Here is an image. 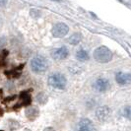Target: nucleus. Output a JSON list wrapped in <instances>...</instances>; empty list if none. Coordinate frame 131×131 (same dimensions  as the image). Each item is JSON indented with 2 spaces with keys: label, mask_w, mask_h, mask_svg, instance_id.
I'll use <instances>...</instances> for the list:
<instances>
[{
  "label": "nucleus",
  "mask_w": 131,
  "mask_h": 131,
  "mask_svg": "<svg viewBox=\"0 0 131 131\" xmlns=\"http://www.w3.org/2000/svg\"><path fill=\"white\" fill-rule=\"evenodd\" d=\"M122 115L125 118L131 120V106H125L122 111Z\"/></svg>",
  "instance_id": "dca6fc26"
},
{
  "label": "nucleus",
  "mask_w": 131,
  "mask_h": 131,
  "mask_svg": "<svg viewBox=\"0 0 131 131\" xmlns=\"http://www.w3.org/2000/svg\"><path fill=\"white\" fill-rule=\"evenodd\" d=\"M77 131H97V129L89 118H81L77 124Z\"/></svg>",
  "instance_id": "0eeeda50"
},
{
  "label": "nucleus",
  "mask_w": 131,
  "mask_h": 131,
  "mask_svg": "<svg viewBox=\"0 0 131 131\" xmlns=\"http://www.w3.org/2000/svg\"><path fill=\"white\" fill-rule=\"evenodd\" d=\"M83 39V37H82V35L80 33H75L71 35L68 39H67V42L68 43H70V45H72V46H76V45H78L81 42V40Z\"/></svg>",
  "instance_id": "9b49d317"
},
{
  "label": "nucleus",
  "mask_w": 131,
  "mask_h": 131,
  "mask_svg": "<svg viewBox=\"0 0 131 131\" xmlns=\"http://www.w3.org/2000/svg\"><path fill=\"white\" fill-rule=\"evenodd\" d=\"M8 3V0H0V7H5Z\"/></svg>",
  "instance_id": "a211bd4d"
},
{
  "label": "nucleus",
  "mask_w": 131,
  "mask_h": 131,
  "mask_svg": "<svg viewBox=\"0 0 131 131\" xmlns=\"http://www.w3.org/2000/svg\"><path fill=\"white\" fill-rule=\"evenodd\" d=\"M43 131H55V130H54L53 127H46V128H45Z\"/></svg>",
  "instance_id": "6ab92c4d"
},
{
  "label": "nucleus",
  "mask_w": 131,
  "mask_h": 131,
  "mask_svg": "<svg viewBox=\"0 0 131 131\" xmlns=\"http://www.w3.org/2000/svg\"><path fill=\"white\" fill-rule=\"evenodd\" d=\"M115 81L119 85H127L131 83V74L125 72H117L115 75Z\"/></svg>",
  "instance_id": "1a4fd4ad"
},
{
  "label": "nucleus",
  "mask_w": 131,
  "mask_h": 131,
  "mask_svg": "<svg viewBox=\"0 0 131 131\" xmlns=\"http://www.w3.org/2000/svg\"><path fill=\"white\" fill-rule=\"evenodd\" d=\"M94 58L100 63H107L112 59V50L105 46H101L94 50Z\"/></svg>",
  "instance_id": "f03ea898"
},
{
  "label": "nucleus",
  "mask_w": 131,
  "mask_h": 131,
  "mask_svg": "<svg viewBox=\"0 0 131 131\" xmlns=\"http://www.w3.org/2000/svg\"><path fill=\"white\" fill-rule=\"evenodd\" d=\"M22 68H24V65H20V67L16 68V69H12L10 71H6L5 74L8 77H12V78H16V77H19L20 74H21V70Z\"/></svg>",
  "instance_id": "4468645a"
},
{
  "label": "nucleus",
  "mask_w": 131,
  "mask_h": 131,
  "mask_svg": "<svg viewBox=\"0 0 131 131\" xmlns=\"http://www.w3.org/2000/svg\"><path fill=\"white\" fill-rule=\"evenodd\" d=\"M2 25V18H1V16H0V26Z\"/></svg>",
  "instance_id": "aec40b11"
},
{
  "label": "nucleus",
  "mask_w": 131,
  "mask_h": 131,
  "mask_svg": "<svg viewBox=\"0 0 131 131\" xmlns=\"http://www.w3.org/2000/svg\"><path fill=\"white\" fill-rule=\"evenodd\" d=\"M48 85L57 90H64L67 86V79L61 73H52L47 79Z\"/></svg>",
  "instance_id": "7ed1b4c3"
},
{
  "label": "nucleus",
  "mask_w": 131,
  "mask_h": 131,
  "mask_svg": "<svg viewBox=\"0 0 131 131\" xmlns=\"http://www.w3.org/2000/svg\"><path fill=\"white\" fill-rule=\"evenodd\" d=\"M69 50L66 46H60L57 48H54L51 51V56L55 60H64L68 57Z\"/></svg>",
  "instance_id": "6e6552de"
},
{
  "label": "nucleus",
  "mask_w": 131,
  "mask_h": 131,
  "mask_svg": "<svg viewBox=\"0 0 131 131\" xmlns=\"http://www.w3.org/2000/svg\"><path fill=\"white\" fill-rule=\"evenodd\" d=\"M21 101H22V104L24 105H26V106H29V105H31V103H32V98H31V95H30V93L29 92H23L21 94Z\"/></svg>",
  "instance_id": "ddd939ff"
},
{
  "label": "nucleus",
  "mask_w": 131,
  "mask_h": 131,
  "mask_svg": "<svg viewBox=\"0 0 131 131\" xmlns=\"http://www.w3.org/2000/svg\"><path fill=\"white\" fill-rule=\"evenodd\" d=\"M112 116V108L107 105H101L96 110V117L100 121L105 122Z\"/></svg>",
  "instance_id": "39448f33"
},
{
  "label": "nucleus",
  "mask_w": 131,
  "mask_h": 131,
  "mask_svg": "<svg viewBox=\"0 0 131 131\" xmlns=\"http://www.w3.org/2000/svg\"><path fill=\"white\" fill-rule=\"evenodd\" d=\"M93 88L96 92L105 93L111 89V83L106 78H98L93 83Z\"/></svg>",
  "instance_id": "423d86ee"
},
{
  "label": "nucleus",
  "mask_w": 131,
  "mask_h": 131,
  "mask_svg": "<svg viewBox=\"0 0 131 131\" xmlns=\"http://www.w3.org/2000/svg\"><path fill=\"white\" fill-rule=\"evenodd\" d=\"M76 58L78 59L79 61H87L90 58V55H89V52L85 50V49H79L78 51L76 52Z\"/></svg>",
  "instance_id": "f8f14e48"
},
{
  "label": "nucleus",
  "mask_w": 131,
  "mask_h": 131,
  "mask_svg": "<svg viewBox=\"0 0 131 131\" xmlns=\"http://www.w3.org/2000/svg\"><path fill=\"white\" fill-rule=\"evenodd\" d=\"M47 96H46L45 93H39L38 94V96H37V102L40 104V105H45L47 103Z\"/></svg>",
  "instance_id": "2eb2a0df"
},
{
  "label": "nucleus",
  "mask_w": 131,
  "mask_h": 131,
  "mask_svg": "<svg viewBox=\"0 0 131 131\" xmlns=\"http://www.w3.org/2000/svg\"><path fill=\"white\" fill-rule=\"evenodd\" d=\"M39 110H38V107L29 105L26 108V111H25V114H26V117L28 118L29 120L33 121L35 119H37V117L39 116Z\"/></svg>",
  "instance_id": "9d476101"
},
{
  "label": "nucleus",
  "mask_w": 131,
  "mask_h": 131,
  "mask_svg": "<svg viewBox=\"0 0 131 131\" xmlns=\"http://www.w3.org/2000/svg\"><path fill=\"white\" fill-rule=\"evenodd\" d=\"M7 45V39L6 37H0V49H2L3 47H5Z\"/></svg>",
  "instance_id": "f3484780"
},
{
  "label": "nucleus",
  "mask_w": 131,
  "mask_h": 131,
  "mask_svg": "<svg viewBox=\"0 0 131 131\" xmlns=\"http://www.w3.org/2000/svg\"><path fill=\"white\" fill-rule=\"evenodd\" d=\"M69 33V28L65 23L59 22L56 23L51 29V34L54 38H64L67 34Z\"/></svg>",
  "instance_id": "20e7f679"
},
{
  "label": "nucleus",
  "mask_w": 131,
  "mask_h": 131,
  "mask_svg": "<svg viewBox=\"0 0 131 131\" xmlns=\"http://www.w3.org/2000/svg\"><path fill=\"white\" fill-rule=\"evenodd\" d=\"M52 1H61V0H52Z\"/></svg>",
  "instance_id": "412c9836"
},
{
  "label": "nucleus",
  "mask_w": 131,
  "mask_h": 131,
  "mask_svg": "<svg viewBox=\"0 0 131 131\" xmlns=\"http://www.w3.org/2000/svg\"><path fill=\"white\" fill-rule=\"evenodd\" d=\"M48 66H49L48 60L42 55L35 56L32 58L31 62H30V67H31L32 71L34 73H37V74L46 72L48 69Z\"/></svg>",
  "instance_id": "f257e3e1"
}]
</instances>
